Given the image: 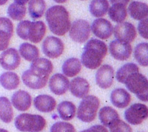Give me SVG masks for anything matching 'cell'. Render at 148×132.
<instances>
[{
  "mask_svg": "<svg viewBox=\"0 0 148 132\" xmlns=\"http://www.w3.org/2000/svg\"><path fill=\"white\" fill-rule=\"evenodd\" d=\"M52 71L51 62L45 58H40L33 62L30 69L24 72L22 79L23 83L30 89H42L46 85Z\"/></svg>",
  "mask_w": 148,
  "mask_h": 132,
  "instance_id": "obj_1",
  "label": "cell"
},
{
  "mask_svg": "<svg viewBox=\"0 0 148 132\" xmlns=\"http://www.w3.org/2000/svg\"><path fill=\"white\" fill-rule=\"evenodd\" d=\"M108 53V47L102 40L91 39L84 47L82 54V63L90 69L99 67Z\"/></svg>",
  "mask_w": 148,
  "mask_h": 132,
  "instance_id": "obj_2",
  "label": "cell"
},
{
  "mask_svg": "<svg viewBox=\"0 0 148 132\" xmlns=\"http://www.w3.org/2000/svg\"><path fill=\"white\" fill-rule=\"evenodd\" d=\"M46 19L50 30L56 36H64L70 29L69 12L63 6L50 7L46 13Z\"/></svg>",
  "mask_w": 148,
  "mask_h": 132,
  "instance_id": "obj_3",
  "label": "cell"
},
{
  "mask_svg": "<svg viewBox=\"0 0 148 132\" xmlns=\"http://www.w3.org/2000/svg\"><path fill=\"white\" fill-rule=\"evenodd\" d=\"M46 31V25L42 21L23 20L17 27V34L20 38L25 40H29L34 43H38L43 40Z\"/></svg>",
  "mask_w": 148,
  "mask_h": 132,
  "instance_id": "obj_4",
  "label": "cell"
},
{
  "mask_svg": "<svg viewBox=\"0 0 148 132\" xmlns=\"http://www.w3.org/2000/svg\"><path fill=\"white\" fill-rule=\"evenodd\" d=\"M46 121L40 115L23 114L15 118L14 126L23 132H40L46 127Z\"/></svg>",
  "mask_w": 148,
  "mask_h": 132,
  "instance_id": "obj_5",
  "label": "cell"
},
{
  "mask_svg": "<svg viewBox=\"0 0 148 132\" xmlns=\"http://www.w3.org/2000/svg\"><path fill=\"white\" fill-rule=\"evenodd\" d=\"M124 84L127 89L135 94L137 98L144 102L148 99V80L142 74L134 72L126 79Z\"/></svg>",
  "mask_w": 148,
  "mask_h": 132,
  "instance_id": "obj_6",
  "label": "cell"
},
{
  "mask_svg": "<svg viewBox=\"0 0 148 132\" xmlns=\"http://www.w3.org/2000/svg\"><path fill=\"white\" fill-rule=\"evenodd\" d=\"M99 106L100 101L96 96L86 95L78 107L77 118L83 122H92L96 118Z\"/></svg>",
  "mask_w": 148,
  "mask_h": 132,
  "instance_id": "obj_7",
  "label": "cell"
},
{
  "mask_svg": "<svg viewBox=\"0 0 148 132\" xmlns=\"http://www.w3.org/2000/svg\"><path fill=\"white\" fill-rule=\"evenodd\" d=\"M90 25L84 20H77L73 22L69 29V36L74 41L83 43L88 40L90 35Z\"/></svg>",
  "mask_w": 148,
  "mask_h": 132,
  "instance_id": "obj_8",
  "label": "cell"
},
{
  "mask_svg": "<svg viewBox=\"0 0 148 132\" xmlns=\"http://www.w3.org/2000/svg\"><path fill=\"white\" fill-rule=\"evenodd\" d=\"M148 117V108L145 105L135 103L126 110L124 118L126 121L132 125L142 124Z\"/></svg>",
  "mask_w": 148,
  "mask_h": 132,
  "instance_id": "obj_9",
  "label": "cell"
},
{
  "mask_svg": "<svg viewBox=\"0 0 148 132\" xmlns=\"http://www.w3.org/2000/svg\"><path fill=\"white\" fill-rule=\"evenodd\" d=\"M64 45L60 38L55 36H49L43 43V53L51 59L59 57L63 53Z\"/></svg>",
  "mask_w": 148,
  "mask_h": 132,
  "instance_id": "obj_10",
  "label": "cell"
},
{
  "mask_svg": "<svg viewBox=\"0 0 148 132\" xmlns=\"http://www.w3.org/2000/svg\"><path fill=\"white\" fill-rule=\"evenodd\" d=\"M113 33L117 40L126 43H132L137 37V30L132 23H121L115 26Z\"/></svg>",
  "mask_w": 148,
  "mask_h": 132,
  "instance_id": "obj_11",
  "label": "cell"
},
{
  "mask_svg": "<svg viewBox=\"0 0 148 132\" xmlns=\"http://www.w3.org/2000/svg\"><path fill=\"white\" fill-rule=\"evenodd\" d=\"M109 50L111 56L114 59L119 61H125L131 56L132 48L129 43L115 40L110 43Z\"/></svg>",
  "mask_w": 148,
  "mask_h": 132,
  "instance_id": "obj_12",
  "label": "cell"
},
{
  "mask_svg": "<svg viewBox=\"0 0 148 132\" xmlns=\"http://www.w3.org/2000/svg\"><path fill=\"white\" fill-rule=\"evenodd\" d=\"M20 53L14 49H7L0 56V64L6 70H14L20 66Z\"/></svg>",
  "mask_w": 148,
  "mask_h": 132,
  "instance_id": "obj_13",
  "label": "cell"
},
{
  "mask_svg": "<svg viewBox=\"0 0 148 132\" xmlns=\"http://www.w3.org/2000/svg\"><path fill=\"white\" fill-rule=\"evenodd\" d=\"M114 79V68L110 65H103L95 75L96 84L103 89H108L112 85Z\"/></svg>",
  "mask_w": 148,
  "mask_h": 132,
  "instance_id": "obj_14",
  "label": "cell"
},
{
  "mask_svg": "<svg viewBox=\"0 0 148 132\" xmlns=\"http://www.w3.org/2000/svg\"><path fill=\"white\" fill-rule=\"evenodd\" d=\"M13 23L7 17H0V51L8 48L13 35Z\"/></svg>",
  "mask_w": 148,
  "mask_h": 132,
  "instance_id": "obj_15",
  "label": "cell"
},
{
  "mask_svg": "<svg viewBox=\"0 0 148 132\" xmlns=\"http://www.w3.org/2000/svg\"><path fill=\"white\" fill-rule=\"evenodd\" d=\"M91 30L96 37L102 40H106L112 36L114 27L108 20L103 18H99L94 20Z\"/></svg>",
  "mask_w": 148,
  "mask_h": 132,
  "instance_id": "obj_16",
  "label": "cell"
},
{
  "mask_svg": "<svg viewBox=\"0 0 148 132\" xmlns=\"http://www.w3.org/2000/svg\"><path fill=\"white\" fill-rule=\"evenodd\" d=\"M69 88L68 78L62 74H56L50 78L49 88L56 95H64Z\"/></svg>",
  "mask_w": 148,
  "mask_h": 132,
  "instance_id": "obj_17",
  "label": "cell"
},
{
  "mask_svg": "<svg viewBox=\"0 0 148 132\" xmlns=\"http://www.w3.org/2000/svg\"><path fill=\"white\" fill-rule=\"evenodd\" d=\"M12 103L18 111H26L31 105V96L26 91L18 90L13 94L12 97Z\"/></svg>",
  "mask_w": 148,
  "mask_h": 132,
  "instance_id": "obj_18",
  "label": "cell"
},
{
  "mask_svg": "<svg viewBox=\"0 0 148 132\" xmlns=\"http://www.w3.org/2000/svg\"><path fill=\"white\" fill-rule=\"evenodd\" d=\"M69 89L74 96L83 98L90 91V85L88 81L82 77H75L70 82Z\"/></svg>",
  "mask_w": 148,
  "mask_h": 132,
  "instance_id": "obj_19",
  "label": "cell"
},
{
  "mask_svg": "<svg viewBox=\"0 0 148 132\" xmlns=\"http://www.w3.org/2000/svg\"><path fill=\"white\" fill-rule=\"evenodd\" d=\"M131 95L123 88L116 89L111 92V101L113 105L119 108H124L131 102Z\"/></svg>",
  "mask_w": 148,
  "mask_h": 132,
  "instance_id": "obj_20",
  "label": "cell"
},
{
  "mask_svg": "<svg viewBox=\"0 0 148 132\" xmlns=\"http://www.w3.org/2000/svg\"><path fill=\"white\" fill-rule=\"evenodd\" d=\"M56 105V100L50 95H40L34 99V106L40 112H51L55 109Z\"/></svg>",
  "mask_w": 148,
  "mask_h": 132,
  "instance_id": "obj_21",
  "label": "cell"
},
{
  "mask_svg": "<svg viewBox=\"0 0 148 132\" xmlns=\"http://www.w3.org/2000/svg\"><path fill=\"white\" fill-rule=\"evenodd\" d=\"M128 12L130 16L134 20H143L147 17V4L140 1H132L129 5Z\"/></svg>",
  "mask_w": 148,
  "mask_h": 132,
  "instance_id": "obj_22",
  "label": "cell"
},
{
  "mask_svg": "<svg viewBox=\"0 0 148 132\" xmlns=\"http://www.w3.org/2000/svg\"><path fill=\"white\" fill-rule=\"evenodd\" d=\"M82 64L77 58H70L64 62L62 66V72L66 77H73L80 72Z\"/></svg>",
  "mask_w": 148,
  "mask_h": 132,
  "instance_id": "obj_23",
  "label": "cell"
},
{
  "mask_svg": "<svg viewBox=\"0 0 148 132\" xmlns=\"http://www.w3.org/2000/svg\"><path fill=\"white\" fill-rule=\"evenodd\" d=\"M0 84L4 89L12 90L17 88L20 85V77L14 72H4L0 76Z\"/></svg>",
  "mask_w": 148,
  "mask_h": 132,
  "instance_id": "obj_24",
  "label": "cell"
},
{
  "mask_svg": "<svg viewBox=\"0 0 148 132\" xmlns=\"http://www.w3.org/2000/svg\"><path fill=\"white\" fill-rule=\"evenodd\" d=\"M59 116L64 121H70L75 117L76 114V107L75 104L69 101L60 103L57 108Z\"/></svg>",
  "mask_w": 148,
  "mask_h": 132,
  "instance_id": "obj_25",
  "label": "cell"
},
{
  "mask_svg": "<svg viewBox=\"0 0 148 132\" xmlns=\"http://www.w3.org/2000/svg\"><path fill=\"white\" fill-rule=\"evenodd\" d=\"M108 15L114 22L121 23L125 20L127 16V10L125 5L114 4L108 9Z\"/></svg>",
  "mask_w": 148,
  "mask_h": 132,
  "instance_id": "obj_26",
  "label": "cell"
},
{
  "mask_svg": "<svg viewBox=\"0 0 148 132\" xmlns=\"http://www.w3.org/2000/svg\"><path fill=\"white\" fill-rule=\"evenodd\" d=\"M20 55L23 59L28 62H34L39 57V50L36 46L29 43H23L19 49Z\"/></svg>",
  "mask_w": 148,
  "mask_h": 132,
  "instance_id": "obj_27",
  "label": "cell"
},
{
  "mask_svg": "<svg viewBox=\"0 0 148 132\" xmlns=\"http://www.w3.org/2000/svg\"><path fill=\"white\" fill-rule=\"evenodd\" d=\"M0 119L4 123H10L13 119L11 103L6 97H0Z\"/></svg>",
  "mask_w": 148,
  "mask_h": 132,
  "instance_id": "obj_28",
  "label": "cell"
},
{
  "mask_svg": "<svg viewBox=\"0 0 148 132\" xmlns=\"http://www.w3.org/2000/svg\"><path fill=\"white\" fill-rule=\"evenodd\" d=\"M108 9L109 3L107 0H92L90 4V12L95 17H103Z\"/></svg>",
  "mask_w": 148,
  "mask_h": 132,
  "instance_id": "obj_29",
  "label": "cell"
},
{
  "mask_svg": "<svg viewBox=\"0 0 148 132\" xmlns=\"http://www.w3.org/2000/svg\"><path fill=\"white\" fill-rule=\"evenodd\" d=\"M99 118L104 127H108L113 121L119 118V116L114 108L109 106H106L100 110Z\"/></svg>",
  "mask_w": 148,
  "mask_h": 132,
  "instance_id": "obj_30",
  "label": "cell"
},
{
  "mask_svg": "<svg viewBox=\"0 0 148 132\" xmlns=\"http://www.w3.org/2000/svg\"><path fill=\"white\" fill-rule=\"evenodd\" d=\"M46 7V5L44 0H30L28 5L30 17L33 20L40 18L44 14Z\"/></svg>",
  "mask_w": 148,
  "mask_h": 132,
  "instance_id": "obj_31",
  "label": "cell"
},
{
  "mask_svg": "<svg viewBox=\"0 0 148 132\" xmlns=\"http://www.w3.org/2000/svg\"><path fill=\"white\" fill-rule=\"evenodd\" d=\"M139 71L140 69L137 64L134 63H127L117 71L116 79L121 83L124 84L128 76L134 72H139Z\"/></svg>",
  "mask_w": 148,
  "mask_h": 132,
  "instance_id": "obj_32",
  "label": "cell"
},
{
  "mask_svg": "<svg viewBox=\"0 0 148 132\" xmlns=\"http://www.w3.org/2000/svg\"><path fill=\"white\" fill-rule=\"evenodd\" d=\"M8 15L14 20H21L26 14V7L23 4L12 3L10 4L7 10Z\"/></svg>",
  "mask_w": 148,
  "mask_h": 132,
  "instance_id": "obj_33",
  "label": "cell"
},
{
  "mask_svg": "<svg viewBox=\"0 0 148 132\" xmlns=\"http://www.w3.org/2000/svg\"><path fill=\"white\" fill-rule=\"evenodd\" d=\"M148 45L147 43H139L134 49V58L141 66H147Z\"/></svg>",
  "mask_w": 148,
  "mask_h": 132,
  "instance_id": "obj_34",
  "label": "cell"
},
{
  "mask_svg": "<svg viewBox=\"0 0 148 132\" xmlns=\"http://www.w3.org/2000/svg\"><path fill=\"white\" fill-rule=\"evenodd\" d=\"M110 132H132L131 127L119 118L113 121L108 127Z\"/></svg>",
  "mask_w": 148,
  "mask_h": 132,
  "instance_id": "obj_35",
  "label": "cell"
},
{
  "mask_svg": "<svg viewBox=\"0 0 148 132\" xmlns=\"http://www.w3.org/2000/svg\"><path fill=\"white\" fill-rule=\"evenodd\" d=\"M51 132H76L73 125L67 122H56L51 128Z\"/></svg>",
  "mask_w": 148,
  "mask_h": 132,
  "instance_id": "obj_36",
  "label": "cell"
},
{
  "mask_svg": "<svg viewBox=\"0 0 148 132\" xmlns=\"http://www.w3.org/2000/svg\"><path fill=\"white\" fill-rule=\"evenodd\" d=\"M138 30L140 34L141 35L142 37L144 38L147 39V18L141 20L140 23H139Z\"/></svg>",
  "mask_w": 148,
  "mask_h": 132,
  "instance_id": "obj_37",
  "label": "cell"
},
{
  "mask_svg": "<svg viewBox=\"0 0 148 132\" xmlns=\"http://www.w3.org/2000/svg\"><path fill=\"white\" fill-rule=\"evenodd\" d=\"M80 132H108V129L104 126L95 125L91 127L90 128L85 129Z\"/></svg>",
  "mask_w": 148,
  "mask_h": 132,
  "instance_id": "obj_38",
  "label": "cell"
},
{
  "mask_svg": "<svg viewBox=\"0 0 148 132\" xmlns=\"http://www.w3.org/2000/svg\"><path fill=\"white\" fill-rule=\"evenodd\" d=\"M110 1H111V3L112 4H121L127 6L128 4V3L130 1V0H110Z\"/></svg>",
  "mask_w": 148,
  "mask_h": 132,
  "instance_id": "obj_39",
  "label": "cell"
},
{
  "mask_svg": "<svg viewBox=\"0 0 148 132\" xmlns=\"http://www.w3.org/2000/svg\"><path fill=\"white\" fill-rule=\"evenodd\" d=\"M14 1H15V3H17V4H23V5H25V4L27 2H28L30 0H14Z\"/></svg>",
  "mask_w": 148,
  "mask_h": 132,
  "instance_id": "obj_40",
  "label": "cell"
},
{
  "mask_svg": "<svg viewBox=\"0 0 148 132\" xmlns=\"http://www.w3.org/2000/svg\"><path fill=\"white\" fill-rule=\"evenodd\" d=\"M7 1H8V0H0V6L5 4L7 2Z\"/></svg>",
  "mask_w": 148,
  "mask_h": 132,
  "instance_id": "obj_41",
  "label": "cell"
},
{
  "mask_svg": "<svg viewBox=\"0 0 148 132\" xmlns=\"http://www.w3.org/2000/svg\"><path fill=\"white\" fill-rule=\"evenodd\" d=\"M53 1H56V2H57V3H60V4H62V3L66 2L67 0H53Z\"/></svg>",
  "mask_w": 148,
  "mask_h": 132,
  "instance_id": "obj_42",
  "label": "cell"
},
{
  "mask_svg": "<svg viewBox=\"0 0 148 132\" xmlns=\"http://www.w3.org/2000/svg\"><path fill=\"white\" fill-rule=\"evenodd\" d=\"M0 132H8V131L4 129H0Z\"/></svg>",
  "mask_w": 148,
  "mask_h": 132,
  "instance_id": "obj_43",
  "label": "cell"
}]
</instances>
